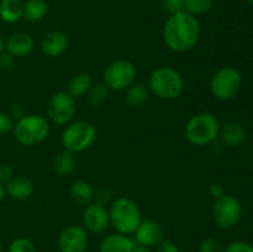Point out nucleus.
Wrapping results in <instances>:
<instances>
[{
  "label": "nucleus",
  "instance_id": "1",
  "mask_svg": "<svg viewBox=\"0 0 253 252\" xmlns=\"http://www.w3.org/2000/svg\"><path fill=\"white\" fill-rule=\"evenodd\" d=\"M200 39V24L197 17L180 11L168 17L163 27V41L173 52H187Z\"/></svg>",
  "mask_w": 253,
  "mask_h": 252
},
{
  "label": "nucleus",
  "instance_id": "2",
  "mask_svg": "<svg viewBox=\"0 0 253 252\" xmlns=\"http://www.w3.org/2000/svg\"><path fill=\"white\" fill-rule=\"evenodd\" d=\"M148 90L162 100H174L184 90V81L177 69L169 66L156 68L148 78Z\"/></svg>",
  "mask_w": 253,
  "mask_h": 252
},
{
  "label": "nucleus",
  "instance_id": "3",
  "mask_svg": "<svg viewBox=\"0 0 253 252\" xmlns=\"http://www.w3.org/2000/svg\"><path fill=\"white\" fill-rule=\"evenodd\" d=\"M110 225L116 232L123 235H131L136 231L140 222L142 221L138 205L130 198H116L109 209Z\"/></svg>",
  "mask_w": 253,
  "mask_h": 252
},
{
  "label": "nucleus",
  "instance_id": "4",
  "mask_svg": "<svg viewBox=\"0 0 253 252\" xmlns=\"http://www.w3.org/2000/svg\"><path fill=\"white\" fill-rule=\"evenodd\" d=\"M219 120L210 113L193 115L185 125V137L194 146H207L214 142L220 133Z\"/></svg>",
  "mask_w": 253,
  "mask_h": 252
},
{
  "label": "nucleus",
  "instance_id": "5",
  "mask_svg": "<svg viewBox=\"0 0 253 252\" xmlns=\"http://www.w3.org/2000/svg\"><path fill=\"white\" fill-rule=\"evenodd\" d=\"M12 133L20 145L32 147L46 140L49 133V124L44 116L36 114L25 115L15 123Z\"/></svg>",
  "mask_w": 253,
  "mask_h": 252
},
{
  "label": "nucleus",
  "instance_id": "6",
  "mask_svg": "<svg viewBox=\"0 0 253 252\" xmlns=\"http://www.w3.org/2000/svg\"><path fill=\"white\" fill-rule=\"evenodd\" d=\"M96 140V127L89 121L78 120L69 123L62 132V145L64 150L73 153L88 150Z\"/></svg>",
  "mask_w": 253,
  "mask_h": 252
},
{
  "label": "nucleus",
  "instance_id": "7",
  "mask_svg": "<svg viewBox=\"0 0 253 252\" xmlns=\"http://www.w3.org/2000/svg\"><path fill=\"white\" fill-rule=\"evenodd\" d=\"M242 86V76L234 67H222L210 79V91L219 100H229L237 95Z\"/></svg>",
  "mask_w": 253,
  "mask_h": 252
},
{
  "label": "nucleus",
  "instance_id": "8",
  "mask_svg": "<svg viewBox=\"0 0 253 252\" xmlns=\"http://www.w3.org/2000/svg\"><path fill=\"white\" fill-rule=\"evenodd\" d=\"M136 67L126 59L114 61L104 69L103 84L113 91H123L135 83Z\"/></svg>",
  "mask_w": 253,
  "mask_h": 252
},
{
  "label": "nucleus",
  "instance_id": "9",
  "mask_svg": "<svg viewBox=\"0 0 253 252\" xmlns=\"http://www.w3.org/2000/svg\"><path fill=\"white\" fill-rule=\"evenodd\" d=\"M76 113V99L67 91H58L53 94L47 104V116L52 123L58 126L68 125L72 123Z\"/></svg>",
  "mask_w": 253,
  "mask_h": 252
},
{
  "label": "nucleus",
  "instance_id": "10",
  "mask_svg": "<svg viewBox=\"0 0 253 252\" xmlns=\"http://www.w3.org/2000/svg\"><path fill=\"white\" fill-rule=\"evenodd\" d=\"M242 208L239 200L225 194L216 199L212 207V216L216 225L221 229H231L241 220Z\"/></svg>",
  "mask_w": 253,
  "mask_h": 252
},
{
  "label": "nucleus",
  "instance_id": "11",
  "mask_svg": "<svg viewBox=\"0 0 253 252\" xmlns=\"http://www.w3.org/2000/svg\"><path fill=\"white\" fill-rule=\"evenodd\" d=\"M86 230L79 225H68L59 234L57 244L61 252H84L88 247Z\"/></svg>",
  "mask_w": 253,
  "mask_h": 252
},
{
  "label": "nucleus",
  "instance_id": "12",
  "mask_svg": "<svg viewBox=\"0 0 253 252\" xmlns=\"http://www.w3.org/2000/svg\"><path fill=\"white\" fill-rule=\"evenodd\" d=\"M83 225L84 229L93 234H103L110 226L109 210L103 205L90 203L84 209Z\"/></svg>",
  "mask_w": 253,
  "mask_h": 252
},
{
  "label": "nucleus",
  "instance_id": "13",
  "mask_svg": "<svg viewBox=\"0 0 253 252\" xmlns=\"http://www.w3.org/2000/svg\"><path fill=\"white\" fill-rule=\"evenodd\" d=\"M135 242L146 247H156L162 240H165V230L160 222L155 220H142L133 232Z\"/></svg>",
  "mask_w": 253,
  "mask_h": 252
},
{
  "label": "nucleus",
  "instance_id": "14",
  "mask_svg": "<svg viewBox=\"0 0 253 252\" xmlns=\"http://www.w3.org/2000/svg\"><path fill=\"white\" fill-rule=\"evenodd\" d=\"M35 47V41L31 35L26 32H16L12 34L5 42V51L15 58L29 56Z\"/></svg>",
  "mask_w": 253,
  "mask_h": 252
},
{
  "label": "nucleus",
  "instance_id": "15",
  "mask_svg": "<svg viewBox=\"0 0 253 252\" xmlns=\"http://www.w3.org/2000/svg\"><path fill=\"white\" fill-rule=\"evenodd\" d=\"M68 37L59 31H52L43 36L40 48L46 57H59L68 48Z\"/></svg>",
  "mask_w": 253,
  "mask_h": 252
},
{
  "label": "nucleus",
  "instance_id": "16",
  "mask_svg": "<svg viewBox=\"0 0 253 252\" xmlns=\"http://www.w3.org/2000/svg\"><path fill=\"white\" fill-rule=\"evenodd\" d=\"M5 195L14 200H26L34 194V184L31 180L22 175L12 177L6 184H4Z\"/></svg>",
  "mask_w": 253,
  "mask_h": 252
},
{
  "label": "nucleus",
  "instance_id": "17",
  "mask_svg": "<svg viewBox=\"0 0 253 252\" xmlns=\"http://www.w3.org/2000/svg\"><path fill=\"white\" fill-rule=\"evenodd\" d=\"M135 241L127 235L110 234L101 241L99 252H132Z\"/></svg>",
  "mask_w": 253,
  "mask_h": 252
},
{
  "label": "nucleus",
  "instance_id": "18",
  "mask_svg": "<svg viewBox=\"0 0 253 252\" xmlns=\"http://www.w3.org/2000/svg\"><path fill=\"white\" fill-rule=\"evenodd\" d=\"M48 12L46 0H27L22 6V19L30 24L41 21Z\"/></svg>",
  "mask_w": 253,
  "mask_h": 252
},
{
  "label": "nucleus",
  "instance_id": "19",
  "mask_svg": "<svg viewBox=\"0 0 253 252\" xmlns=\"http://www.w3.org/2000/svg\"><path fill=\"white\" fill-rule=\"evenodd\" d=\"M219 136L224 141L225 145L236 147V146L242 145L246 140V130L244 126L237 123H229L220 128Z\"/></svg>",
  "mask_w": 253,
  "mask_h": 252
},
{
  "label": "nucleus",
  "instance_id": "20",
  "mask_svg": "<svg viewBox=\"0 0 253 252\" xmlns=\"http://www.w3.org/2000/svg\"><path fill=\"white\" fill-rule=\"evenodd\" d=\"M77 165V158L76 153L71 152V151H62L56 158H54L53 162V172L54 174L58 175V177L64 178L71 175L72 173L76 169Z\"/></svg>",
  "mask_w": 253,
  "mask_h": 252
},
{
  "label": "nucleus",
  "instance_id": "21",
  "mask_svg": "<svg viewBox=\"0 0 253 252\" xmlns=\"http://www.w3.org/2000/svg\"><path fill=\"white\" fill-rule=\"evenodd\" d=\"M93 85V82L89 74L78 73L71 78L67 85V93L74 99H81L88 94L89 89Z\"/></svg>",
  "mask_w": 253,
  "mask_h": 252
},
{
  "label": "nucleus",
  "instance_id": "22",
  "mask_svg": "<svg viewBox=\"0 0 253 252\" xmlns=\"http://www.w3.org/2000/svg\"><path fill=\"white\" fill-rule=\"evenodd\" d=\"M72 200L81 205H88L94 200V189L90 183L85 180H77L69 188Z\"/></svg>",
  "mask_w": 253,
  "mask_h": 252
},
{
  "label": "nucleus",
  "instance_id": "23",
  "mask_svg": "<svg viewBox=\"0 0 253 252\" xmlns=\"http://www.w3.org/2000/svg\"><path fill=\"white\" fill-rule=\"evenodd\" d=\"M22 6L20 0H0V19L6 24H16L22 19Z\"/></svg>",
  "mask_w": 253,
  "mask_h": 252
},
{
  "label": "nucleus",
  "instance_id": "24",
  "mask_svg": "<svg viewBox=\"0 0 253 252\" xmlns=\"http://www.w3.org/2000/svg\"><path fill=\"white\" fill-rule=\"evenodd\" d=\"M150 90L148 86H146L142 83H133L125 89V95H124V101L131 108L141 106L147 101Z\"/></svg>",
  "mask_w": 253,
  "mask_h": 252
},
{
  "label": "nucleus",
  "instance_id": "25",
  "mask_svg": "<svg viewBox=\"0 0 253 252\" xmlns=\"http://www.w3.org/2000/svg\"><path fill=\"white\" fill-rule=\"evenodd\" d=\"M109 90L103 83L99 84H93L91 88L89 89L88 94H86V99H88L89 105H91L93 108H99V106L103 105L109 98Z\"/></svg>",
  "mask_w": 253,
  "mask_h": 252
},
{
  "label": "nucleus",
  "instance_id": "26",
  "mask_svg": "<svg viewBox=\"0 0 253 252\" xmlns=\"http://www.w3.org/2000/svg\"><path fill=\"white\" fill-rule=\"evenodd\" d=\"M214 0H184V11L193 16L203 15L211 9Z\"/></svg>",
  "mask_w": 253,
  "mask_h": 252
},
{
  "label": "nucleus",
  "instance_id": "27",
  "mask_svg": "<svg viewBox=\"0 0 253 252\" xmlns=\"http://www.w3.org/2000/svg\"><path fill=\"white\" fill-rule=\"evenodd\" d=\"M7 252H36V247L27 237H17L10 244Z\"/></svg>",
  "mask_w": 253,
  "mask_h": 252
},
{
  "label": "nucleus",
  "instance_id": "28",
  "mask_svg": "<svg viewBox=\"0 0 253 252\" xmlns=\"http://www.w3.org/2000/svg\"><path fill=\"white\" fill-rule=\"evenodd\" d=\"M224 246L219 240L214 237H207L200 242L199 252H224Z\"/></svg>",
  "mask_w": 253,
  "mask_h": 252
},
{
  "label": "nucleus",
  "instance_id": "29",
  "mask_svg": "<svg viewBox=\"0 0 253 252\" xmlns=\"http://www.w3.org/2000/svg\"><path fill=\"white\" fill-rule=\"evenodd\" d=\"M111 195H113V193H111L110 188L108 187L99 188V189L94 190V203L105 207L106 204L110 203Z\"/></svg>",
  "mask_w": 253,
  "mask_h": 252
},
{
  "label": "nucleus",
  "instance_id": "30",
  "mask_svg": "<svg viewBox=\"0 0 253 252\" xmlns=\"http://www.w3.org/2000/svg\"><path fill=\"white\" fill-rule=\"evenodd\" d=\"M162 5L169 15L184 11V0H162Z\"/></svg>",
  "mask_w": 253,
  "mask_h": 252
},
{
  "label": "nucleus",
  "instance_id": "31",
  "mask_svg": "<svg viewBox=\"0 0 253 252\" xmlns=\"http://www.w3.org/2000/svg\"><path fill=\"white\" fill-rule=\"evenodd\" d=\"M14 125V119L10 116V114L0 111V136L6 135L7 132L12 131Z\"/></svg>",
  "mask_w": 253,
  "mask_h": 252
},
{
  "label": "nucleus",
  "instance_id": "32",
  "mask_svg": "<svg viewBox=\"0 0 253 252\" xmlns=\"http://www.w3.org/2000/svg\"><path fill=\"white\" fill-rule=\"evenodd\" d=\"M224 252H253V246L249 242L234 241L227 245Z\"/></svg>",
  "mask_w": 253,
  "mask_h": 252
},
{
  "label": "nucleus",
  "instance_id": "33",
  "mask_svg": "<svg viewBox=\"0 0 253 252\" xmlns=\"http://www.w3.org/2000/svg\"><path fill=\"white\" fill-rule=\"evenodd\" d=\"M15 66V57H12L11 54L7 53L6 51H2L0 53V68L5 69V71H9L12 69Z\"/></svg>",
  "mask_w": 253,
  "mask_h": 252
},
{
  "label": "nucleus",
  "instance_id": "34",
  "mask_svg": "<svg viewBox=\"0 0 253 252\" xmlns=\"http://www.w3.org/2000/svg\"><path fill=\"white\" fill-rule=\"evenodd\" d=\"M156 252H180L177 245L170 240H162L156 246Z\"/></svg>",
  "mask_w": 253,
  "mask_h": 252
},
{
  "label": "nucleus",
  "instance_id": "35",
  "mask_svg": "<svg viewBox=\"0 0 253 252\" xmlns=\"http://www.w3.org/2000/svg\"><path fill=\"white\" fill-rule=\"evenodd\" d=\"M12 177H14V172H12V168L9 165L0 166V183L2 185L6 184Z\"/></svg>",
  "mask_w": 253,
  "mask_h": 252
},
{
  "label": "nucleus",
  "instance_id": "36",
  "mask_svg": "<svg viewBox=\"0 0 253 252\" xmlns=\"http://www.w3.org/2000/svg\"><path fill=\"white\" fill-rule=\"evenodd\" d=\"M209 193L215 200L220 199V198L224 197V195L226 194V193H225V187L221 184V183H214V184L210 185Z\"/></svg>",
  "mask_w": 253,
  "mask_h": 252
},
{
  "label": "nucleus",
  "instance_id": "37",
  "mask_svg": "<svg viewBox=\"0 0 253 252\" xmlns=\"http://www.w3.org/2000/svg\"><path fill=\"white\" fill-rule=\"evenodd\" d=\"M10 116H11L12 119H16V121L19 120V119L24 118L25 113H24V109H22V106L17 105V104L12 105L11 110H10Z\"/></svg>",
  "mask_w": 253,
  "mask_h": 252
},
{
  "label": "nucleus",
  "instance_id": "38",
  "mask_svg": "<svg viewBox=\"0 0 253 252\" xmlns=\"http://www.w3.org/2000/svg\"><path fill=\"white\" fill-rule=\"evenodd\" d=\"M132 252H152V251H151L150 247H146V246H143V245H138L135 242Z\"/></svg>",
  "mask_w": 253,
  "mask_h": 252
},
{
  "label": "nucleus",
  "instance_id": "39",
  "mask_svg": "<svg viewBox=\"0 0 253 252\" xmlns=\"http://www.w3.org/2000/svg\"><path fill=\"white\" fill-rule=\"evenodd\" d=\"M5 197V189H4V185L0 183V203L2 202V199H4Z\"/></svg>",
  "mask_w": 253,
  "mask_h": 252
},
{
  "label": "nucleus",
  "instance_id": "40",
  "mask_svg": "<svg viewBox=\"0 0 253 252\" xmlns=\"http://www.w3.org/2000/svg\"><path fill=\"white\" fill-rule=\"evenodd\" d=\"M4 47H5V42H4V40H2L1 35H0V53L4 51Z\"/></svg>",
  "mask_w": 253,
  "mask_h": 252
},
{
  "label": "nucleus",
  "instance_id": "41",
  "mask_svg": "<svg viewBox=\"0 0 253 252\" xmlns=\"http://www.w3.org/2000/svg\"><path fill=\"white\" fill-rule=\"evenodd\" d=\"M247 1H249L251 5H253V0H247Z\"/></svg>",
  "mask_w": 253,
  "mask_h": 252
},
{
  "label": "nucleus",
  "instance_id": "42",
  "mask_svg": "<svg viewBox=\"0 0 253 252\" xmlns=\"http://www.w3.org/2000/svg\"><path fill=\"white\" fill-rule=\"evenodd\" d=\"M0 252H1V242H0Z\"/></svg>",
  "mask_w": 253,
  "mask_h": 252
}]
</instances>
